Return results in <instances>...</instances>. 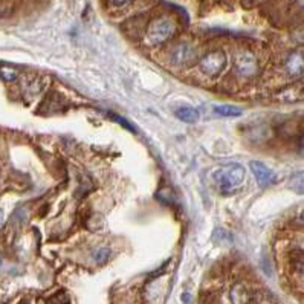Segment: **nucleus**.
I'll use <instances>...</instances> for the list:
<instances>
[{
	"mask_svg": "<svg viewBox=\"0 0 304 304\" xmlns=\"http://www.w3.org/2000/svg\"><path fill=\"white\" fill-rule=\"evenodd\" d=\"M245 180V168L240 164H228L214 173V182L222 194H232Z\"/></svg>",
	"mask_w": 304,
	"mask_h": 304,
	"instance_id": "obj_1",
	"label": "nucleus"
},
{
	"mask_svg": "<svg viewBox=\"0 0 304 304\" xmlns=\"http://www.w3.org/2000/svg\"><path fill=\"white\" fill-rule=\"evenodd\" d=\"M176 31L177 26L170 17H158L148 23L145 40L150 46H159L170 40L176 34Z\"/></svg>",
	"mask_w": 304,
	"mask_h": 304,
	"instance_id": "obj_2",
	"label": "nucleus"
},
{
	"mask_svg": "<svg viewBox=\"0 0 304 304\" xmlns=\"http://www.w3.org/2000/svg\"><path fill=\"white\" fill-rule=\"evenodd\" d=\"M226 65V57L222 51H212L200 58L199 66L200 71L208 77H217Z\"/></svg>",
	"mask_w": 304,
	"mask_h": 304,
	"instance_id": "obj_3",
	"label": "nucleus"
},
{
	"mask_svg": "<svg viewBox=\"0 0 304 304\" xmlns=\"http://www.w3.org/2000/svg\"><path fill=\"white\" fill-rule=\"evenodd\" d=\"M234 71L241 78H252L258 72V63L251 52H240L234 63Z\"/></svg>",
	"mask_w": 304,
	"mask_h": 304,
	"instance_id": "obj_4",
	"label": "nucleus"
},
{
	"mask_svg": "<svg viewBox=\"0 0 304 304\" xmlns=\"http://www.w3.org/2000/svg\"><path fill=\"white\" fill-rule=\"evenodd\" d=\"M196 60V51L194 48L187 43V42H180L176 43L171 51H170V62L174 66H188Z\"/></svg>",
	"mask_w": 304,
	"mask_h": 304,
	"instance_id": "obj_5",
	"label": "nucleus"
},
{
	"mask_svg": "<svg viewBox=\"0 0 304 304\" xmlns=\"http://www.w3.org/2000/svg\"><path fill=\"white\" fill-rule=\"evenodd\" d=\"M251 170L258 182L260 187H267L269 184H272L275 180V174L270 168H267L263 162L258 161H252L251 162Z\"/></svg>",
	"mask_w": 304,
	"mask_h": 304,
	"instance_id": "obj_6",
	"label": "nucleus"
},
{
	"mask_svg": "<svg viewBox=\"0 0 304 304\" xmlns=\"http://www.w3.org/2000/svg\"><path fill=\"white\" fill-rule=\"evenodd\" d=\"M176 116L177 119H180L182 123H187V124H194L199 121V112L190 106H182L179 109H176Z\"/></svg>",
	"mask_w": 304,
	"mask_h": 304,
	"instance_id": "obj_7",
	"label": "nucleus"
},
{
	"mask_svg": "<svg viewBox=\"0 0 304 304\" xmlns=\"http://www.w3.org/2000/svg\"><path fill=\"white\" fill-rule=\"evenodd\" d=\"M286 69L290 75H301L302 74V54L295 52L286 62Z\"/></svg>",
	"mask_w": 304,
	"mask_h": 304,
	"instance_id": "obj_8",
	"label": "nucleus"
},
{
	"mask_svg": "<svg viewBox=\"0 0 304 304\" xmlns=\"http://www.w3.org/2000/svg\"><path fill=\"white\" fill-rule=\"evenodd\" d=\"M212 112L217 115V116H222V118H237V116H241V109L235 107V106H228V104H222V106H214L212 107Z\"/></svg>",
	"mask_w": 304,
	"mask_h": 304,
	"instance_id": "obj_9",
	"label": "nucleus"
},
{
	"mask_svg": "<svg viewBox=\"0 0 304 304\" xmlns=\"http://www.w3.org/2000/svg\"><path fill=\"white\" fill-rule=\"evenodd\" d=\"M232 302L234 304H246L248 302V290L243 286H237L232 289Z\"/></svg>",
	"mask_w": 304,
	"mask_h": 304,
	"instance_id": "obj_10",
	"label": "nucleus"
},
{
	"mask_svg": "<svg viewBox=\"0 0 304 304\" xmlns=\"http://www.w3.org/2000/svg\"><path fill=\"white\" fill-rule=\"evenodd\" d=\"M14 10V0H0V17H7Z\"/></svg>",
	"mask_w": 304,
	"mask_h": 304,
	"instance_id": "obj_11",
	"label": "nucleus"
},
{
	"mask_svg": "<svg viewBox=\"0 0 304 304\" xmlns=\"http://www.w3.org/2000/svg\"><path fill=\"white\" fill-rule=\"evenodd\" d=\"M110 257V249L109 248H100L95 254H94V258L98 261V263H104L107 261Z\"/></svg>",
	"mask_w": 304,
	"mask_h": 304,
	"instance_id": "obj_12",
	"label": "nucleus"
},
{
	"mask_svg": "<svg viewBox=\"0 0 304 304\" xmlns=\"http://www.w3.org/2000/svg\"><path fill=\"white\" fill-rule=\"evenodd\" d=\"M107 116L110 118V119H113V121H116V123H119L123 127H126L127 130H130V132H135V129L132 127V124L127 121V119H124V118H121V116H118L116 113H113V112H107Z\"/></svg>",
	"mask_w": 304,
	"mask_h": 304,
	"instance_id": "obj_13",
	"label": "nucleus"
},
{
	"mask_svg": "<svg viewBox=\"0 0 304 304\" xmlns=\"http://www.w3.org/2000/svg\"><path fill=\"white\" fill-rule=\"evenodd\" d=\"M48 304H69V299L65 293H58L48 301Z\"/></svg>",
	"mask_w": 304,
	"mask_h": 304,
	"instance_id": "obj_14",
	"label": "nucleus"
},
{
	"mask_svg": "<svg viewBox=\"0 0 304 304\" xmlns=\"http://www.w3.org/2000/svg\"><path fill=\"white\" fill-rule=\"evenodd\" d=\"M0 74H2V77H4L5 80H16V75H17L14 71H8L7 68L0 69Z\"/></svg>",
	"mask_w": 304,
	"mask_h": 304,
	"instance_id": "obj_15",
	"label": "nucleus"
},
{
	"mask_svg": "<svg viewBox=\"0 0 304 304\" xmlns=\"http://www.w3.org/2000/svg\"><path fill=\"white\" fill-rule=\"evenodd\" d=\"M112 2H113L115 5L121 7V5H126V4H129V2H130V0H112Z\"/></svg>",
	"mask_w": 304,
	"mask_h": 304,
	"instance_id": "obj_16",
	"label": "nucleus"
},
{
	"mask_svg": "<svg viewBox=\"0 0 304 304\" xmlns=\"http://www.w3.org/2000/svg\"><path fill=\"white\" fill-rule=\"evenodd\" d=\"M246 4L249 5H255V4H260V2H264V0H245Z\"/></svg>",
	"mask_w": 304,
	"mask_h": 304,
	"instance_id": "obj_17",
	"label": "nucleus"
},
{
	"mask_svg": "<svg viewBox=\"0 0 304 304\" xmlns=\"http://www.w3.org/2000/svg\"><path fill=\"white\" fill-rule=\"evenodd\" d=\"M4 222V209H0V225Z\"/></svg>",
	"mask_w": 304,
	"mask_h": 304,
	"instance_id": "obj_18",
	"label": "nucleus"
},
{
	"mask_svg": "<svg viewBox=\"0 0 304 304\" xmlns=\"http://www.w3.org/2000/svg\"><path fill=\"white\" fill-rule=\"evenodd\" d=\"M0 264H2V258H0Z\"/></svg>",
	"mask_w": 304,
	"mask_h": 304,
	"instance_id": "obj_19",
	"label": "nucleus"
}]
</instances>
